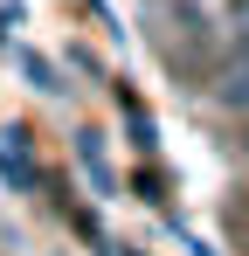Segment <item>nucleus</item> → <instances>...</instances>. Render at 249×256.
<instances>
[{
  "mask_svg": "<svg viewBox=\"0 0 249 256\" xmlns=\"http://www.w3.org/2000/svg\"><path fill=\"white\" fill-rule=\"evenodd\" d=\"M228 48L249 56V0H236V14H228Z\"/></svg>",
  "mask_w": 249,
  "mask_h": 256,
  "instance_id": "nucleus-3",
  "label": "nucleus"
},
{
  "mask_svg": "<svg viewBox=\"0 0 249 256\" xmlns=\"http://www.w3.org/2000/svg\"><path fill=\"white\" fill-rule=\"evenodd\" d=\"M208 104H214V111H228V118H249V56L228 48V62L208 76Z\"/></svg>",
  "mask_w": 249,
  "mask_h": 256,
  "instance_id": "nucleus-1",
  "label": "nucleus"
},
{
  "mask_svg": "<svg viewBox=\"0 0 249 256\" xmlns=\"http://www.w3.org/2000/svg\"><path fill=\"white\" fill-rule=\"evenodd\" d=\"M0 173H7L14 187H28V152H21V132H7V138H0Z\"/></svg>",
  "mask_w": 249,
  "mask_h": 256,
  "instance_id": "nucleus-2",
  "label": "nucleus"
}]
</instances>
